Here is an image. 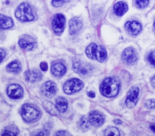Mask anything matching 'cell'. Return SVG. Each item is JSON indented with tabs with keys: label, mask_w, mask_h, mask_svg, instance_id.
I'll return each mask as SVG.
<instances>
[{
	"label": "cell",
	"mask_w": 155,
	"mask_h": 136,
	"mask_svg": "<svg viewBox=\"0 0 155 136\" xmlns=\"http://www.w3.org/2000/svg\"><path fill=\"white\" fill-rule=\"evenodd\" d=\"M120 83L117 79L108 77L104 80L100 86L101 93L107 97H112L119 92Z\"/></svg>",
	"instance_id": "6da1fadb"
},
{
	"label": "cell",
	"mask_w": 155,
	"mask_h": 136,
	"mask_svg": "<svg viewBox=\"0 0 155 136\" xmlns=\"http://www.w3.org/2000/svg\"><path fill=\"white\" fill-rule=\"evenodd\" d=\"M85 53L87 56L91 59L97 60L99 62H104L107 58V51L105 48L97 45L94 43L90 44L86 48Z\"/></svg>",
	"instance_id": "7a4b0ae2"
},
{
	"label": "cell",
	"mask_w": 155,
	"mask_h": 136,
	"mask_svg": "<svg viewBox=\"0 0 155 136\" xmlns=\"http://www.w3.org/2000/svg\"><path fill=\"white\" fill-rule=\"evenodd\" d=\"M15 16L19 20L23 22L31 21L35 19L30 5L26 2L21 3L17 7L15 11Z\"/></svg>",
	"instance_id": "3957f363"
},
{
	"label": "cell",
	"mask_w": 155,
	"mask_h": 136,
	"mask_svg": "<svg viewBox=\"0 0 155 136\" xmlns=\"http://www.w3.org/2000/svg\"><path fill=\"white\" fill-rule=\"evenodd\" d=\"M21 115L25 121L31 122L38 118L39 112L35 107L28 104H25L22 107Z\"/></svg>",
	"instance_id": "277c9868"
},
{
	"label": "cell",
	"mask_w": 155,
	"mask_h": 136,
	"mask_svg": "<svg viewBox=\"0 0 155 136\" xmlns=\"http://www.w3.org/2000/svg\"><path fill=\"white\" fill-rule=\"evenodd\" d=\"M84 86L83 82L78 79H71L67 80L64 85L63 89L65 93L71 94L81 90Z\"/></svg>",
	"instance_id": "5b68a950"
},
{
	"label": "cell",
	"mask_w": 155,
	"mask_h": 136,
	"mask_svg": "<svg viewBox=\"0 0 155 136\" xmlns=\"http://www.w3.org/2000/svg\"><path fill=\"white\" fill-rule=\"evenodd\" d=\"M138 95L139 88L137 87L133 86L130 89L125 100V103L128 108H131L136 105L138 100Z\"/></svg>",
	"instance_id": "8992f818"
},
{
	"label": "cell",
	"mask_w": 155,
	"mask_h": 136,
	"mask_svg": "<svg viewBox=\"0 0 155 136\" xmlns=\"http://www.w3.org/2000/svg\"><path fill=\"white\" fill-rule=\"evenodd\" d=\"M121 57L123 61L127 64H133L137 60V53L132 47L125 48L122 52Z\"/></svg>",
	"instance_id": "52a82bcc"
},
{
	"label": "cell",
	"mask_w": 155,
	"mask_h": 136,
	"mask_svg": "<svg viewBox=\"0 0 155 136\" xmlns=\"http://www.w3.org/2000/svg\"><path fill=\"white\" fill-rule=\"evenodd\" d=\"M65 18L62 14H56L52 21V28L56 33H61L64 29Z\"/></svg>",
	"instance_id": "ba28073f"
},
{
	"label": "cell",
	"mask_w": 155,
	"mask_h": 136,
	"mask_svg": "<svg viewBox=\"0 0 155 136\" xmlns=\"http://www.w3.org/2000/svg\"><path fill=\"white\" fill-rule=\"evenodd\" d=\"M56 85L52 81H47L41 86V92L48 97H53L56 92Z\"/></svg>",
	"instance_id": "9c48e42d"
},
{
	"label": "cell",
	"mask_w": 155,
	"mask_h": 136,
	"mask_svg": "<svg viewBox=\"0 0 155 136\" xmlns=\"http://www.w3.org/2000/svg\"><path fill=\"white\" fill-rule=\"evenodd\" d=\"M7 93L9 97L13 99H17L22 97L23 89L19 85L11 84L7 87Z\"/></svg>",
	"instance_id": "30bf717a"
},
{
	"label": "cell",
	"mask_w": 155,
	"mask_h": 136,
	"mask_svg": "<svg viewBox=\"0 0 155 136\" xmlns=\"http://www.w3.org/2000/svg\"><path fill=\"white\" fill-rule=\"evenodd\" d=\"M36 43L35 40L28 35H24L19 40V46L27 51L33 50L36 46Z\"/></svg>",
	"instance_id": "8fae6325"
},
{
	"label": "cell",
	"mask_w": 155,
	"mask_h": 136,
	"mask_svg": "<svg viewBox=\"0 0 155 136\" xmlns=\"http://www.w3.org/2000/svg\"><path fill=\"white\" fill-rule=\"evenodd\" d=\"M73 68L76 73L81 76L87 75L91 70V66L89 64L79 61L74 62L73 64Z\"/></svg>",
	"instance_id": "7c38bea8"
},
{
	"label": "cell",
	"mask_w": 155,
	"mask_h": 136,
	"mask_svg": "<svg viewBox=\"0 0 155 136\" xmlns=\"http://www.w3.org/2000/svg\"><path fill=\"white\" fill-rule=\"evenodd\" d=\"M88 121L93 126L98 127L104 124V118L103 115L97 111H92L89 114Z\"/></svg>",
	"instance_id": "4fadbf2b"
},
{
	"label": "cell",
	"mask_w": 155,
	"mask_h": 136,
	"mask_svg": "<svg viewBox=\"0 0 155 136\" xmlns=\"http://www.w3.org/2000/svg\"><path fill=\"white\" fill-rule=\"evenodd\" d=\"M24 76L25 80L29 82H36L39 81L42 77L41 73L39 70L35 69L26 71L24 73Z\"/></svg>",
	"instance_id": "5bb4252c"
},
{
	"label": "cell",
	"mask_w": 155,
	"mask_h": 136,
	"mask_svg": "<svg viewBox=\"0 0 155 136\" xmlns=\"http://www.w3.org/2000/svg\"><path fill=\"white\" fill-rule=\"evenodd\" d=\"M82 27V21L78 17L71 18L69 21V31L71 35L77 34Z\"/></svg>",
	"instance_id": "9a60e30c"
},
{
	"label": "cell",
	"mask_w": 155,
	"mask_h": 136,
	"mask_svg": "<svg viewBox=\"0 0 155 136\" xmlns=\"http://www.w3.org/2000/svg\"><path fill=\"white\" fill-rule=\"evenodd\" d=\"M125 27L126 30L131 35H136L139 34L142 29L141 24L136 21H128L125 24Z\"/></svg>",
	"instance_id": "2e32d148"
},
{
	"label": "cell",
	"mask_w": 155,
	"mask_h": 136,
	"mask_svg": "<svg viewBox=\"0 0 155 136\" xmlns=\"http://www.w3.org/2000/svg\"><path fill=\"white\" fill-rule=\"evenodd\" d=\"M67 68L65 66L60 62H55L52 64L51 67V71L52 74L56 77H61L66 72Z\"/></svg>",
	"instance_id": "e0dca14e"
},
{
	"label": "cell",
	"mask_w": 155,
	"mask_h": 136,
	"mask_svg": "<svg viewBox=\"0 0 155 136\" xmlns=\"http://www.w3.org/2000/svg\"><path fill=\"white\" fill-rule=\"evenodd\" d=\"M113 10H114V13L116 15L120 16H122L124 14H125V12L127 11L128 6L125 2L120 1L117 2L114 5Z\"/></svg>",
	"instance_id": "ac0fdd59"
},
{
	"label": "cell",
	"mask_w": 155,
	"mask_h": 136,
	"mask_svg": "<svg viewBox=\"0 0 155 136\" xmlns=\"http://www.w3.org/2000/svg\"><path fill=\"white\" fill-rule=\"evenodd\" d=\"M13 25V21L10 17L0 14V29H7Z\"/></svg>",
	"instance_id": "d6986e66"
},
{
	"label": "cell",
	"mask_w": 155,
	"mask_h": 136,
	"mask_svg": "<svg viewBox=\"0 0 155 136\" xmlns=\"http://www.w3.org/2000/svg\"><path fill=\"white\" fill-rule=\"evenodd\" d=\"M67 100L63 97H58L56 99V107L59 112H64L67 108Z\"/></svg>",
	"instance_id": "ffe728a7"
},
{
	"label": "cell",
	"mask_w": 155,
	"mask_h": 136,
	"mask_svg": "<svg viewBox=\"0 0 155 136\" xmlns=\"http://www.w3.org/2000/svg\"><path fill=\"white\" fill-rule=\"evenodd\" d=\"M7 70L10 73H18L21 70V65L18 60H14L9 63L7 66Z\"/></svg>",
	"instance_id": "44dd1931"
},
{
	"label": "cell",
	"mask_w": 155,
	"mask_h": 136,
	"mask_svg": "<svg viewBox=\"0 0 155 136\" xmlns=\"http://www.w3.org/2000/svg\"><path fill=\"white\" fill-rule=\"evenodd\" d=\"M43 106L46 111H47L49 114L53 115H57L58 114V109L56 106H54L52 103L48 101H44L43 102Z\"/></svg>",
	"instance_id": "7402d4cb"
},
{
	"label": "cell",
	"mask_w": 155,
	"mask_h": 136,
	"mask_svg": "<svg viewBox=\"0 0 155 136\" xmlns=\"http://www.w3.org/2000/svg\"><path fill=\"white\" fill-rule=\"evenodd\" d=\"M104 136H120V134L117 128L111 126L105 129Z\"/></svg>",
	"instance_id": "603a6c76"
},
{
	"label": "cell",
	"mask_w": 155,
	"mask_h": 136,
	"mask_svg": "<svg viewBox=\"0 0 155 136\" xmlns=\"http://www.w3.org/2000/svg\"><path fill=\"white\" fill-rule=\"evenodd\" d=\"M135 3L137 7L143 8L148 5L149 0H135Z\"/></svg>",
	"instance_id": "cb8c5ba5"
},
{
	"label": "cell",
	"mask_w": 155,
	"mask_h": 136,
	"mask_svg": "<svg viewBox=\"0 0 155 136\" xmlns=\"http://www.w3.org/2000/svg\"><path fill=\"white\" fill-rule=\"evenodd\" d=\"M90 123L88 120H87L85 117H82L80 121V126L81 128L84 130H86L89 128Z\"/></svg>",
	"instance_id": "d4e9b609"
},
{
	"label": "cell",
	"mask_w": 155,
	"mask_h": 136,
	"mask_svg": "<svg viewBox=\"0 0 155 136\" xmlns=\"http://www.w3.org/2000/svg\"><path fill=\"white\" fill-rule=\"evenodd\" d=\"M149 62L154 66H155V51H151L147 57Z\"/></svg>",
	"instance_id": "484cf974"
},
{
	"label": "cell",
	"mask_w": 155,
	"mask_h": 136,
	"mask_svg": "<svg viewBox=\"0 0 155 136\" xmlns=\"http://www.w3.org/2000/svg\"><path fill=\"white\" fill-rule=\"evenodd\" d=\"M145 107L147 109H153L155 108V100L150 99L145 102Z\"/></svg>",
	"instance_id": "4316f807"
},
{
	"label": "cell",
	"mask_w": 155,
	"mask_h": 136,
	"mask_svg": "<svg viewBox=\"0 0 155 136\" xmlns=\"http://www.w3.org/2000/svg\"><path fill=\"white\" fill-rule=\"evenodd\" d=\"M70 0H52V5L54 7H58L64 4L69 2Z\"/></svg>",
	"instance_id": "83f0119b"
},
{
	"label": "cell",
	"mask_w": 155,
	"mask_h": 136,
	"mask_svg": "<svg viewBox=\"0 0 155 136\" xmlns=\"http://www.w3.org/2000/svg\"><path fill=\"white\" fill-rule=\"evenodd\" d=\"M54 136H71V135L66 131H59L56 132Z\"/></svg>",
	"instance_id": "f1b7e54d"
},
{
	"label": "cell",
	"mask_w": 155,
	"mask_h": 136,
	"mask_svg": "<svg viewBox=\"0 0 155 136\" xmlns=\"http://www.w3.org/2000/svg\"><path fill=\"white\" fill-rule=\"evenodd\" d=\"M2 136H16V134L10 130H5L2 132Z\"/></svg>",
	"instance_id": "f546056e"
},
{
	"label": "cell",
	"mask_w": 155,
	"mask_h": 136,
	"mask_svg": "<svg viewBox=\"0 0 155 136\" xmlns=\"http://www.w3.org/2000/svg\"><path fill=\"white\" fill-rule=\"evenodd\" d=\"M40 68H41V69L42 71H47V69H48V65H47V63L46 62H41V63H40Z\"/></svg>",
	"instance_id": "4dcf8cb0"
},
{
	"label": "cell",
	"mask_w": 155,
	"mask_h": 136,
	"mask_svg": "<svg viewBox=\"0 0 155 136\" xmlns=\"http://www.w3.org/2000/svg\"><path fill=\"white\" fill-rule=\"evenodd\" d=\"M5 56V51L2 48H0V63L2 61Z\"/></svg>",
	"instance_id": "1f68e13d"
},
{
	"label": "cell",
	"mask_w": 155,
	"mask_h": 136,
	"mask_svg": "<svg viewBox=\"0 0 155 136\" xmlns=\"http://www.w3.org/2000/svg\"><path fill=\"white\" fill-rule=\"evenodd\" d=\"M45 135V132L43 131H40L39 132H36L34 136H44Z\"/></svg>",
	"instance_id": "d6a6232c"
},
{
	"label": "cell",
	"mask_w": 155,
	"mask_h": 136,
	"mask_svg": "<svg viewBox=\"0 0 155 136\" xmlns=\"http://www.w3.org/2000/svg\"><path fill=\"white\" fill-rule=\"evenodd\" d=\"M150 129H151L153 132L155 133V122L152 123L150 125Z\"/></svg>",
	"instance_id": "836d02e7"
},
{
	"label": "cell",
	"mask_w": 155,
	"mask_h": 136,
	"mask_svg": "<svg viewBox=\"0 0 155 136\" xmlns=\"http://www.w3.org/2000/svg\"><path fill=\"white\" fill-rule=\"evenodd\" d=\"M88 96L90 97H91V98H94L95 97V93L93 91H90L88 92Z\"/></svg>",
	"instance_id": "e575fe53"
},
{
	"label": "cell",
	"mask_w": 155,
	"mask_h": 136,
	"mask_svg": "<svg viewBox=\"0 0 155 136\" xmlns=\"http://www.w3.org/2000/svg\"><path fill=\"white\" fill-rule=\"evenodd\" d=\"M151 85L153 86V87L155 88V76H154V77L151 79Z\"/></svg>",
	"instance_id": "d590c367"
},
{
	"label": "cell",
	"mask_w": 155,
	"mask_h": 136,
	"mask_svg": "<svg viewBox=\"0 0 155 136\" xmlns=\"http://www.w3.org/2000/svg\"><path fill=\"white\" fill-rule=\"evenodd\" d=\"M114 122L116 124V125H120L122 123V121L120 120L119 119H116L114 120Z\"/></svg>",
	"instance_id": "8d00e7d4"
},
{
	"label": "cell",
	"mask_w": 155,
	"mask_h": 136,
	"mask_svg": "<svg viewBox=\"0 0 155 136\" xmlns=\"http://www.w3.org/2000/svg\"><path fill=\"white\" fill-rule=\"evenodd\" d=\"M154 28H155V22H154Z\"/></svg>",
	"instance_id": "74e56055"
}]
</instances>
